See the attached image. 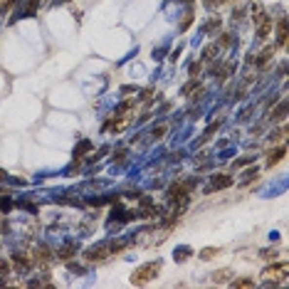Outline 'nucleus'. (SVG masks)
Listing matches in <instances>:
<instances>
[{
    "label": "nucleus",
    "instance_id": "2eb2a0df",
    "mask_svg": "<svg viewBox=\"0 0 289 289\" xmlns=\"http://www.w3.org/2000/svg\"><path fill=\"white\" fill-rule=\"evenodd\" d=\"M3 178H5V175H3V171H0V180H3Z\"/></svg>",
    "mask_w": 289,
    "mask_h": 289
},
{
    "label": "nucleus",
    "instance_id": "423d86ee",
    "mask_svg": "<svg viewBox=\"0 0 289 289\" xmlns=\"http://www.w3.org/2000/svg\"><path fill=\"white\" fill-rule=\"evenodd\" d=\"M272 52H274V50H272V47H267V50H265V52H262V57H260V59H257V64H260V67H265V64H267V59H270V57H272Z\"/></svg>",
    "mask_w": 289,
    "mask_h": 289
},
{
    "label": "nucleus",
    "instance_id": "20e7f679",
    "mask_svg": "<svg viewBox=\"0 0 289 289\" xmlns=\"http://www.w3.org/2000/svg\"><path fill=\"white\" fill-rule=\"evenodd\" d=\"M287 42V20H279V30H277V45Z\"/></svg>",
    "mask_w": 289,
    "mask_h": 289
},
{
    "label": "nucleus",
    "instance_id": "39448f33",
    "mask_svg": "<svg viewBox=\"0 0 289 289\" xmlns=\"http://www.w3.org/2000/svg\"><path fill=\"white\" fill-rule=\"evenodd\" d=\"M282 156H284V149H274V151L270 154V158H267V163H270V166H274L277 161H282Z\"/></svg>",
    "mask_w": 289,
    "mask_h": 289
},
{
    "label": "nucleus",
    "instance_id": "9d476101",
    "mask_svg": "<svg viewBox=\"0 0 289 289\" xmlns=\"http://www.w3.org/2000/svg\"><path fill=\"white\" fill-rule=\"evenodd\" d=\"M235 287H252V279H237V282H232Z\"/></svg>",
    "mask_w": 289,
    "mask_h": 289
},
{
    "label": "nucleus",
    "instance_id": "6e6552de",
    "mask_svg": "<svg viewBox=\"0 0 289 289\" xmlns=\"http://www.w3.org/2000/svg\"><path fill=\"white\" fill-rule=\"evenodd\" d=\"M284 112H287V106H284V104H279V109L272 114V119H284Z\"/></svg>",
    "mask_w": 289,
    "mask_h": 289
},
{
    "label": "nucleus",
    "instance_id": "f257e3e1",
    "mask_svg": "<svg viewBox=\"0 0 289 289\" xmlns=\"http://www.w3.org/2000/svg\"><path fill=\"white\" fill-rule=\"evenodd\" d=\"M158 270H161V260H156V262H149V265H143L134 277H131V282L134 284H143L146 279H151V277H156L158 274Z\"/></svg>",
    "mask_w": 289,
    "mask_h": 289
},
{
    "label": "nucleus",
    "instance_id": "1a4fd4ad",
    "mask_svg": "<svg viewBox=\"0 0 289 289\" xmlns=\"http://www.w3.org/2000/svg\"><path fill=\"white\" fill-rule=\"evenodd\" d=\"M228 279V270H220L218 274H215V282H225Z\"/></svg>",
    "mask_w": 289,
    "mask_h": 289
},
{
    "label": "nucleus",
    "instance_id": "9b49d317",
    "mask_svg": "<svg viewBox=\"0 0 289 289\" xmlns=\"http://www.w3.org/2000/svg\"><path fill=\"white\" fill-rule=\"evenodd\" d=\"M8 272H10L8 262H3V260H0V274H8Z\"/></svg>",
    "mask_w": 289,
    "mask_h": 289
},
{
    "label": "nucleus",
    "instance_id": "f8f14e48",
    "mask_svg": "<svg viewBox=\"0 0 289 289\" xmlns=\"http://www.w3.org/2000/svg\"><path fill=\"white\" fill-rule=\"evenodd\" d=\"M163 131H166V126H156V131H154V138H161V136H163Z\"/></svg>",
    "mask_w": 289,
    "mask_h": 289
},
{
    "label": "nucleus",
    "instance_id": "ddd939ff",
    "mask_svg": "<svg viewBox=\"0 0 289 289\" xmlns=\"http://www.w3.org/2000/svg\"><path fill=\"white\" fill-rule=\"evenodd\" d=\"M10 5H13V0H5V3L0 5V10H3V13H8V10H10Z\"/></svg>",
    "mask_w": 289,
    "mask_h": 289
},
{
    "label": "nucleus",
    "instance_id": "7ed1b4c3",
    "mask_svg": "<svg viewBox=\"0 0 289 289\" xmlns=\"http://www.w3.org/2000/svg\"><path fill=\"white\" fill-rule=\"evenodd\" d=\"M232 183V175H228V173H220L218 178L210 183V191H220V188H228Z\"/></svg>",
    "mask_w": 289,
    "mask_h": 289
},
{
    "label": "nucleus",
    "instance_id": "0eeeda50",
    "mask_svg": "<svg viewBox=\"0 0 289 289\" xmlns=\"http://www.w3.org/2000/svg\"><path fill=\"white\" fill-rule=\"evenodd\" d=\"M215 255H218V250H210V247H208V250H203L200 257H203V260H210V257H215Z\"/></svg>",
    "mask_w": 289,
    "mask_h": 289
},
{
    "label": "nucleus",
    "instance_id": "4468645a",
    "mask_svg": "<svg viewBox=\"0 0 289 289\" xmlns=\"http://www.w3.org/2000/svg\"><path fill=\"white\" fill-rule=\"evenodd\" d=\"M186 255H188V250L180 247V250H178V260H186Z\"/></svg>",
    "mask_w": 289,
    "mask_h": 289
},
{
    "label": "nucleus",
    "instance_id": "f03ea898",
    "mask_svg": "<svg viewBox=\"0 0 289 289\" xmlns=\"http://www.w3.org/2000/svg\"><path fill=\"white\" fill-rule=\"evenodd\" d=\"M109 250H112V245H96V247H89L87 250V260L89 262H101V260H106L109 257Z\"/></svg>",
    "mask_w": 289,
    "mask_h": 289
}]
</instances>
